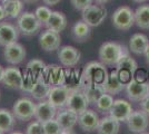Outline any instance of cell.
Masks as SVG:
<instances>
[{
  "mask_svg": "<svg viewBox=\"0 0 149 134\" xmlns=\"http://www.w3.org/2000/svg\"><path fill=\"white\" fill-rule=\"evenodd\" d=\"M140 106H141V109L143 112H146L147 114L149 115V95H147L143 101H140Z\"/></svg>",
  "mask_w": 149,
  "mask_h": 134,
  "instance_id": "cell-40",
  "label": "cell"
},
{
  "mask_svg": "<svg viewBox=\"0 0 149 134\" xmlns=\"http://www.w3.org/2000/svg\"><path fill=\"white\" fill-rule=\"evenodd\" d=\"M52 87V85H50L45 77L42 76V74H40L36 79V84L33 86V89L31 91V96L37 100V101H42L48 98V95L50 93V89Z\"/></svg>",
  "mask_w": 149,
  "mask_h": 134,
  "instance_id": "cell-22",
  "label": "cell"
},
{
  "mask_svg": "<svg viewBox=\"0 0 149 134\" xmlns=\"http://www.w3.org/2000/svg\"><path fill=\"white\" fill-rule=\"evenodd\" d=\"M148 95H149V84H148Z\"/></svg>",
  "mask_w": 149,
  "mask_h": 134,
  "instance_id": "cell-50",
  "label": "cell"
},
{
  "mask_svg": "<svg viewBox=\"0 0 149 134\" xmlns=\"http://www.w3.org/2000/svg\"><path fill=\"white\" fill-rule=\"evenodd\" d=\"M27 2H33V1H37V0H25Z\"/></svg>",
  "mask_w": 149,
  "mask_h": 134,
  "instance_id": "cell-47",
  "label": "cell"
},
{
  "mask_svg": "<svg viewBox=\"0 0 149 134\" xmlns=\"http://www.w3.org/2000/svg\"><path fill=\"white\" fill-rule=\"evenodd\" d=\"M19 29L18 27L8 22V21H0V46H7L17 41L19 38Z\"/></svg>",
  "mask_w": 149,
  "mask_h": 134,
  "instance_id": "cell-17",
  "label": "cell"
},
{
  "mask_svg": "<svg viewBox=\"0 0 149 134\" xmlns=\"http://www.w3.org/2000/svg\"><path fill=\"white\" fill-rule=\"evenodd\" d=\"M89 105H90L89 100L87 98L85 92L81 89L80 86L77 87V88H71L68 100H67L66 107L72 109L79 115L84 111H86Z\"/></svg>",
  "mask_w": 149,
  "mask_h": 134,
  "instance_id": "cell-6",
  "label": "cell"
},
{
  "mask_svg": "<svg viewBox=\"0 0 149 134\" xmlns=\"http://www.w3.org/2000/svg\"><path fill=\"white\" fill-rule=\"evenodd\" d=\"M56 120L62 128V133H71V130L78 124V114L65 106L58 109Z\"/></svg>",
  "mask_w": 149,
  "mask_h": 134,
  "instance_id": "cell-8",
  "label": "cell"
},
{
  "mask_svg": "<svg viewBox=\"0 0 149 134\" xmlns=\"http://www.w3.org/2000/svg\"><path fill=\"white\" fill-rule=\"evenodd\" d=\"M128 53L123 45L115 41H106L99 48V60L107 66H113L118 63L120 57Z\"/></svg>",
  "mask_w": 149,
  "mask_h": 134,
  "instance_id": "cell-2",
  "label": "cell"
},
{
  "mask_svg": "<svg viewBox=\"0 0 149 134\" xmlns=\"http://www.w3.org/2000/svg\"><path fill=\"white\" fill-rule=\"evenodd\" d=\"M42 128H44V134H61L62 128L58 121L55 119H51L46 122H42Z\"/></svg>",
  "mask_w": 149,
  "mask_h": 134,
  "instance_id": "cell-34",
  "label": "cell"
},
{
  "mask_svg": "<svg viewBox=\"0 0 149 134\" xmlns=\"http://www.w3.org/2000/svg\"><path fill=\"white\" fill-rule=\"evenodd\" d=\"M22 73L20 72L18 67H7L5 68L3 77H2V84L11 89H20L22 84Z\"/></svg>",
  "mask_w": 149,
  "mask_h": 134,
  "instance_id": "cell-20",
  "label": "cell"
},
{
  "mask_svg": "<svg viewBox=\"0 0 149 134\" xmlns=\"http://www.w3.org/2000/svg\"><path fill=\"white\" fill-rule=\"evenodd\" d=\"M27 51L25 47L18 41H15L13 44H9L5 46L3 49V57L8 64L18 65L25 60Z\"/></svg>",
  "mask_w": 149,
  "mask_h": 134,
  "instance_id": "cell-10",
  "label": "cell"
},
{
  "mask_svg": "<svg viewBox=\"0 0 149 134\" xmlns=\"http://www.w3.org/2000/svg\"><path fill=\"white\" fill-rule=\"evenodd\" d=\"M132 1H135V2H137V4H141V2H145L146 0H132Z\"/></svg>",
  "mask_w": 149,
  "mask_h": 134,
  "instance_id": "cell-46",
  "label": "cell"
},
{
  "mask_svg": "<svg viewBox=\"0 0 149 134\" xmlns=\"http://www.w3.org/2000/svg\"><path fill=\"white\" fill-rule=\"evenodd\" d=\"M16 117L13 111L7 109H0V130L3 133L11 132L16 125Z\"/></svg>",
  "mask_w": 149,
  "mask_h": 134,
  "instance_id": "cell-27",
  "label": "cell"
},
{
  "mask_svg": "<svg viewBox=\"0 0 149 134\" xmlns=\"http://www.w3.org/2000/svg\"><path fill=\"white\" fill-rule=\"evenodd\" d=\"M2 7L6 13V17L18 18L24 10V2L21 0H7L2 2Z\"/></svg>",
  "mask_w": 149,
  "mask_h": 134,
  "instance_id": "cell-28",
  "label": "cell"
},
{
  "mask_svg": "<svg viewBox=\"0 0 149 134\" xmlns=\"http://www.w3.org/2000/svg\"><path fill=\"white\" fill-rule=\"evenodd\" d=\"M82 20L90 27H97L102 24L107 17V9L100 5H90L81 13Z\"/></svg>",
  "mask_w": 149,
  "mask_h": 134,
  "instance_id": "cell-7",
  "label": "cell"
},
{
  "mask_svg": "<svg viewBox=\"0 0 149 134\" xmlns=\"http://www.w3.org/2000/svg\"><path fill=\"white\" fill-rule=\"evenodd\" d=\"M71 88L66 86V85H58V86H52L50 89V93L48 95V100L52 103L57 109L65 107L67 104V100L70 94Z\"/></svg>",
  "mask_w": 149,
  "mask_h": 134,
  "instance_id": "cell-18",
  "label": "cell"
},
{
  "mask_svg": "<svg viewBox=\"0 0 149 134\" xmlns=\"http://www.w3.org/2000/svg\"><path fill=\"white\" fill-rule=\"evenodd\" d=\"M126 93L127 97L132 102H140L148 95V83L139 82L131 78L126 84Z\"/></svg>",
  "mask_w": 149,
  "mask_h": 134,
  "instance_id": "cell-11",
  "label": "cell"
},
{
  "mask_svg": "<svg viewBox=\"0 0 149 134\" xmlns=\"http://www.w3.org/2000/svg\"><path fill=\"white\" fill-rule=\"evenodd\" d=\"M51 9H50L49 7L47 6H40L38 7L37 9H36V11H35V15H36V17L38 18V20L42 24V25H46L47 22H48V20L49 18L51 17Z\"/></svg>",
  "mask_w": 149,
  "mask_h": 134,
  "instance_id": "cell-36",
  "label": "cell"
},
{
  "mask_svg": "<svg viewBox=\"0 0 149 134\" xmlns=\"http://www.w3.org/2000/svg\"><path fill=\"white\" fill-rule=\"evenodd\" d=\"M71 5L76 10H80L82 11L84 9H86L87 7L93 5V0H70Z\"/></svg>",
  "mask_w": 149,
  "mask_h": 134,
  "instance_id": "cell-38",
  "label": "cell"
},
{
  "mask_svg": "<svg viewBox=\"0 0 149 134\" xmlns=\"http://www.w3.org/2000/svg\"><path fill=\"white\" fill-rule=\"evenodd\" d=\"M3 133V132H2V131H1V130H0V134H2Z\"/></svg>",
  "mask_w": 149,
  "mask_h": 134,
  "instance_id": "cell-49",
  "label": "cell"
},
{
  "mask_svg": "<svg viewBox=\"0 0 149 134\" xmlns=\"http://www.w3.org/2000/svg\"><path fill=\"white\" fill-rule=\"evenodd\" d=\"M45 4L47 5V6H56V5H58L59 2H60V0H42Z\"/></svg>",
  "mask_w": 149,
  "mask_h": 134,
  "instance_id": "cell-41",
  "label": "cell"
},
{
  "mask_svg": "<svg viewBox=\"0 0 149 134\" xmlns=\"http://www.w3.org/2000/svg\"><path fill=\"white\" fill-rule=\"evenodd\" d=\"M149 46V39L143 34H135L131 36L129 40V49L136 55L145 54V51Z\"/></svg>",
  "mask_w": 149,
  "mask_h": 134,
  "instance_id": "cell-25",
  "label": "cell"
},
{
  "mask_svg": "<svg viewBox=\"0 0 149 134\" xmlns=\"http://www.w3.org/2000/svg\"><path fill=\"white\" fill-rule=\"evenodd\" d=\"M0 1H1V2H3V1H7V0H0Z\"/></svg>",
  "mask_w": 149,
  "mask_h": 134,
  "instance_id": "cell-48",
  "label": "cell"
},
{
  "mask_svg": "<svg viewBox=\"0 0 149 134\" xmlns=\"http://www.w3.org/2000/svg\"><path fill=\"white\" fill-rule=\"evenodd\" d=\"M145 58H146V62H147V64L149 65V46L147 47V49H146V51H145Z\"/></svg>",
  "mask_w": 149,
  "mask_h": 134,
  "instance_id": "cell-43",
  "label": "cell"
},
{
  "mask_svg": "<svg viewBox=\"0 0 149 134\" xmlns=\"http://www.w3.org/2000/svg\"><path fill=\"white\" fill-rule=\"evenodd\" d=\"M26 133L27 134H42L44 133V128H42V123L39 121L31 122L30 124L26 128Z\"/></svg>",
  "mask_w": 149,
  "mask_h": 134,
  "instance_id": "cell-37",
  "label": "cell"
},
{
  "mask_svg": "<svg viewBox=\"0 0 149 134\" xmlns=\"http://www.w3.org/2000/svg\"><path fill=\"white\" fill-rule=\"evenodd\" d=\"M46 27L52 29L55 32H61L66 29L67 27V18L66 16L60 11H52L51 13V17L49 18L48 22L46 24Z\"/></svg>",
  "mask_w": 149,
  "mask_h": 134,
  "instance_id": "cell-26",
  "label": "cell"
},
{
  "mask_svg": "<svg viewBox=\"0 0 149 134\" xmlns=\"http://www.w3.org/2000/svg\"><path fill=\"white\" fill-rule=\"evenodd\" d=\"M79 86L85 92L90 104H95V102L98 100V97L102 93H105L102 85H99V84H88V85H79Z\"/></svg>",
  "mask_w": 149,
  "mask_h": 134,
  "instance_id": "cell-31",
  "label": "cell"
},
{
  "mask_svg": "<svg viewBox=\"0 0 149 134\" xmlns=\"http://www.w3.org/2000/svg\"><path fill=\"white\" fill-rule=\"evenodd\" d=\"M17 27L24 36L32 37L40 32L42 24L33 13H22L17 18Z\"/></svg>",
  "mask_w": 149,
  "mask_h": 134,
  "instance_id": "cell-3",
  "label": "cell"
},
{
  "mask_svg": "<svg viewBox=\"0 0 149 134\" xmlns=\"http://www.w3.org/2000/svg\"><path fill=\"white\" fill-rule=\"evenodd\" d=\"M112 25L119 30H129L135 24V11L131 10L130 7L121 6L115 10L112 13Z\"/></svg>",
  "mask_w": 149,
  "mask_h": 134,
  "instance_id": "cell-4",
  "label": "cell"
},
{
  "mask_svg": "<svg viewBox=\"0 0 149 134\" xmlns=\"http://www.w3.org/2000/svg\"><path fill=\"white\" fill-rule=\"evenodd\" d=\"M0 97H1V94H0Z\"/></svg>",
  "mask_w": 149,
  "mask_h": 134,
  "instance_id": "cell-51",
  "label": "cell"
},
{
  "mask_svg": "<svg viewBox=\"0 0 149 134\" xmlns=\"http://www.w3.org/2000/svg\"><path fill=\"white\" fill-rule=\"evenodd\" d=\"M36 103L28 97H21L17 100L13 106V113L18 121L28 122L35 117Z\"/></svg>",
  "mask_w": 149,
  "mask_h": 134,
  "instance_id": "cell-5",
  "label": "cell"
},
{
  "mask_svg": "<svg viewBox=\"0 0 149 134\" xmlns=\"http://www.w3.org/2000/svg\"><path fill=\"white\" fill-rule=\"evenodd\" d=\"M106 65L101 62H90L88 63L82 70L80 76L79 85H88V84H102L106 82L108 77V72L105 67Z\"/></svg>",
  "mask_w": 149,
  "mask_h": 134,
  "instance_id": "cell-1",
  "label": "cell"
},
{
  "mask_svg": "<svg viewBox=\"0 0 149 134\" xmlns=\"http://www.w3.org/2000/svg\"><path fill=\"white\" fill-rule=\"evenodd\" d=\"M117 73H118V76L120 78V81L125 84H127L132 78V74H131L130 72H128V70L117 69Z\"/></svg>",
  "mask_w": 149,
  "mask_h": 134,
  "instance_id": "cell-39",
  "label": "cell"
},
{
  "mask_svg": "<svg viewBox=\"0 0 149 134\" xmlns=\"http://www.w3.org/2000/svg\"><path fill=\"white\" fill-rule=\"evenodd\" d=\"M56 106L50 102L48 98L42 100L36 105V113H35V119L39 122H46L51 119H55L57 114Z\"/></svg>",
  "mask_w": 149,
  "mask_h": 134,
  "instance_id": "cell-19",
  "label": "cell"
},
{
  "mask_svg": "<svg viewBox=\"0 0 149 134\" xmlns=\"http://www.w3.org/2000/svg\"><path fill=\"white\" fill-rule=\"evenodd\" d=\"M5 18H6V13H5V10H3L2 5H0V21L5 20Z\"/></svg>",
  "mask_w": 149,
  "mask_h": 134,
  "instance_id": "cell-42",
  "label": "cell"
},
{
  "mask_svg": "<svg viewBox=\"0 0 149 134\" xmlns=\"http://www.w3.org/2000/svg\"><path fill=\"white\" fill-rule=\"evenodd\" d=\"M120 130V122L108 115L100 119L97 132L100 134H117Z\"/></svg>",
  "mask_w": 149,
  "mask_h": 134,
  "instance_id": "cell-24",
  "label": "cell"
},
{
  "mask_svg": "<svg viewBox=\"0 0 149 134\" xmlns=\"http://www.w3.org/2000/svg\"><path fill=\"white\" fill-rule=\"evenodd\" d=\"M45 67H46V64L41 59H32L30 60L28 64H27V70H29L33 76L38 77L40 74H42Z\"/></svg>",
  "mask_w": 149,
  "mask_h": 134,
  "instance_id": "cell-35",
  "label": "cell"
},
{
  "mask_svg": "<svg viewBox=\"0 0 149 134\" xmlns=\"http://www.w3.org/2000/svg\"><path fill=\"white\" fill-rule=\"evenodd\" d=\"M127 125L129 131L132 133H143L148 128L149 119L148 114L143 112V109L132 111L130 116L127 120Z\"/></svg>",
  "mask_w": 149,
  "mask_h": 134,
  "instance_id": "cell-9",
  "label": "cell"
},
{
  "mask_svg": "<svg viewBox=\"0 0 149 134\" xmlns=\"http://www.w3.org/2000/svg\"><path fill=\"white\" fill-rule=\"evenodd\" d=\"M71 35H72L74 41H77V43L88 41L91 36V27L88 24H86L84 20H79L72 26Z\"/></svg>",
  "mask_w": 149,
  "mask_h": 134,
  "instance_id": "cell-23",
  "label": "cell"
},
{
  "mask_svg": "<svg viewBox=\"0 0 149 134\" xmlns=\"http://www.w3.org/2000/svg\"><path fill=\"white\" fill-rule=\"evenodd\" d=\"M116 69H125V70H128V72H130L131 74L134 75L135 74V72L137 70L138 68V65H137V62L134 59V58H131V56L129 55V53H126L124 54L120 59L118 60V63L116 64Z\"/></svg>",
  "mask_w": 149,
  "mask_h": 134,
  "instance_id": "cell-32",
  "label": "cell"
},
{
  "mask_svg": "<svg viewBox=\"0 0 149 134\" xmlns=\"http://www.w3.org/2000/svg\"><path fill=\"white\" fill-rule=\"evenodd\" d=\"M81 53L74 46H62L58 49V59L65 67H74L79 63Z\"/></svg>",
  "mask_w": 149,
  "mask_h": 134,
  "instance_id": "cell-13",
  "label": "cell"
},
{
  "mask_svg": "<svg viewBox=\"0 0 149 134\" xmlns=\"http://www.w3.org/2000/svg\"><path fill=\"white\" fill-rule=\"evenodd\" d=\"M39 45L45 51H58L61 45L60 32L47 28L39 36Z\"/></svg>",
  "mask_w": 149,
  "mask_h": 134,
  "instance_id": "cell-12",
  "label": "cell"
},
{
  "mask_svg": "<svg viewBox=\"0 0 149 134\" xmlns=\"http://www.w3.org/2000/svg\"><path fill=\"white\" fill-rule=\"evenodd\" d=\"M22 75H24L22 76V84H21L20 89L22 92H26V93H31V91L33 89V86L36 84L37 77L33 76L29 70H26Z\"/></svg>",
  "mask_w": 149,
  "mask_h": 134,
  "instance_id": "cell-33",
  "label": "cell"
},
{
  "mask_svg": "<svg viewBox=\"0 0 149 134\" xmlns=\"http://www.w3.org/2000/svg\"><path fill=\"white\" fill-rule=\"evenodd\" d=\"M97 5H105V4H107L108 1H110V0H93Z\"/></svg>",
  "mask_w": 149,
  "mask_h": 134,
  "instance_id": "cell-44",
  "label": "cell"
},
{
  "mask_svg": "<svg viewBox=\"0 0 149 134\" xmlns=\"http://www.w3.org/2000/svg\"><path fill=\"white\" fill-rule=\"evenodd\" d=\"M132 112V105L126 100L119 98L115 100L111 109L109 111V115L113 119L118 120L119 122H127L128 117L130 116Z\"/></svg>",
  "mask_w": 149,
  "mask_h": 134,
  "instance_id": "cell-15",
  "label": "cell"
},
{
  "mask_svg": "<svg viewBox=\"0 0 149 134\" xmlns=\"http://www.w3.org/2000/svg\"><path fill=\"white\" fill-rule=\"evenodd\" d=\"M100 119L98 114L93 109H87L78 115V125L85 132H93L97 131L99 125Z\"/></svg>",
  "mask_w": 149,
  "mask_h": 134,
  "instance_id": "cell-14",
  "label": "cell"
},
{
  "mask_svg": "<svg viewBox=\"0 0 149 134\" xmlns=\"http://www.w3.org/2000/svg\"><path fill=\"white\" fill-rule=\"evenodd\" d=\"M102 87L106 93H109L111 95H117L126 87V84L120 81L117 69H116L112 70L110 74H108L106 82L102 84Z\"/></svg>",
  "mask_w": 149,
  "mask_h": 134,
  "instance_id": "cell-21",
  "label": "cell"
},
{
  "mask_svg": "<svg viewBox=\"0 0 149 134\" xmlns=\"http://www.w3.org/2000/svg\"><path fill=\"white\" fill-rule=\"evenodd\" d=\"M113 95L109 94V93H102L101 95L98 97V100L95 102V107L96 111L99 112V113H109V111L111 109L112 104H113Z\"/></svg>",
  "mask_w": 149,
  "mask_h": 134,
  "instance_id": "cell-30",
  "label": "cell"
},
{
  "mask_svg": "<svg viewBox=\"0 0 149 134\" xmlns=\"http://www.w3.org/2000/svg\"><path fill=\"white\" fill-rule=\"evenodd\" d=\"M42 76L52 86H58V85H65L66 83V74L62 67L58 65H46Z\"/></svg>",
  "mask_w": 149,
  "mask_h": 134,
  "instance_id": "cell-16",
  "label": "cell"
},
{
  "mask_svg": "<svg viewBox=\"0 0 149 134\" xmlns=\"http://www.w3.org/2000/svg\"><path fill=\"white\" fill-rule=\"evenodd\" d=\"M135 24L140 29H149V5H140L135 10Z\"/></svg>",
  "mask_w": 149,
  "mask_h": 134,
  "instance_id": "cell-29",
  "label": "cell"
},
{
  "mask_svg": "<svg viewBox=\"0 0 149 134\" xmlns=\"http://www.w3.org/2000/svg\"><path fill=\"white\" fill-rule=\"evenodd\" d=\"M3 73H5V68L0 65V82L2 81V77H3Z\"/></svg>",
  "mask_w": 149,
  "mask_h": 134,
  "instance_id": "cell-45",
  "label": "cell"
}]
</instances>
